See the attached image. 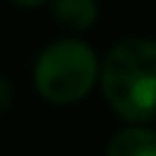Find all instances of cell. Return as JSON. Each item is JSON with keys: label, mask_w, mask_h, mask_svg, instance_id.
Returning <instances> with one entry per match:
<instances>
[{"label": "cell", "mask_w": 156, "mask_h": 156, "mask_svg": "<svg viewBox=\"0 0 156 156\" xmlns=\"http://www.w3.org/2000/svg\"><path fill=\"white\" fill-rule=\"evenodd\" d=\"M101 90L110 107L123 121L156 118V41L126 38L118 41L101 66Z\"/></svg>", "instance_id": "1"}, {"label": "cell", "mask_w": 156, "mask_h": 156, "mask_svg": "<svg viewBox=\"0 0 156 156\" xmlns=\"http://www.w3.org/2000/svg\"><path fill=\"white\" fill-rule=\"evenodd\" d=\"M96 77H99L96 52L77 38L49 44L36 60V88L52 104L80 101L93 88Z\"/></svg>", "instance_id": "2"}, {"label": "cell", "mask_w": 156, "mask_h": 156, "mask_svg": "<svg viewBox=\"0 0 156 156\" xmlns=\"http://www.w3.org/2000/svg\"><path fill=\"white\" fill-rule=\"evenodd\" d=\"M107 156H156V132L148 126H129L110 140Z\"/></svg>", "instance_id": "3"}, {"label": "cell", "mask_w": 156, "mask_h": 156, "mask_svg": "<svg viewBox=\"0 0 156 156\" xmlns=\"http://www.w3.org/2000/svg\"><path fill=\"white\" fill-rule=\"evenodd\" d=\"M52 14L66 27L85 30L96 22L99 5H96V0H52Z\"/></svg>", "instance_id": "4"}, {"label": "cell", "mask_w": 156, "mask_h": 156, "mask_svg": "<svg viewBox=\"0 0 156 156\" xmlns=\"http://www.w3.org/2000/svg\"><path fill=\"white\" fill-rule=\"evenodd\" d=\"M11 99H14V90H11V85L0 77V112H5V110L11 107Z\"/></svg>", "instance_id": "5"}, {"label": "cell", "mask_w": 156, "mask_h": 156, "mask_svg": "<svg viewBox=\"0 0 156 156\" xmlns=\"http://www.w3.org/2000/svg\"><path fill=\"white\" fill-rule=\"evenodd\" d=\"M14 3H19V5H38V3H44V0H14Z\"/></svg>", "instance_id": "6"}]
</instances>
